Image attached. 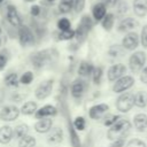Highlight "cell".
<instances>
[{
	"label": "cell",
	"mask_w": 147,
	"mask_h": 147,
	"mask_svg": "<svg viewBox=\"0 0 147 147\" xmlns=\"http://www.w3.org/2000/svg\"><path fill=\"white\" fill-rule=\"evenodd\" d=\"M130 127H131L130 122L127 119L121 117L114 125L110 126V129L108 130L107 136L110 140H117V139L125 138V136L130 131Z\"/></svg>",
	"instance_id": "cell-1"
},
{
	"label": "cell",
	"mask_w": 147,
	"mask_h": 147,
	"mask_svg": "<svg viewBox=\"0 0 147 147\" xmlns=\"http://www.w3.org/2000/svg\"><path fill=\"white\" fill-rule=\"evenodd\" d=\"M145 62H146V54L144 52H136L133 53L131 56H130V60H129V65H130V70L134 74L139 72L142 67L145 65Z\"/></svg>",
	"instance_id": "cell-2"
},
{
	"label": "cell",
	"mask_w": 147,
	"mask_h": 147,
	"mask_svg": "<svg viewBox=\"0 0 147 147\" xmlns=\"http://www.w3.org/2000/svg\"><path fill=\"white\" fill-rule=\"evenodd\" d=\"M134 105V94L126 92L122 95H119V98L116 101V107L119 111L122 113H126L129 111Z\"/></svg>",
	"instance_id": "cell-3"
},
{
	"label": "cell",
	"mask_w": 147,
	"mask_h": 147,
	"mask_svg": "<svg viewBox=\"0 0 147 147\" xmlns=\"http://www.w3.org/2000/svg\"><path fill=\"white\" fill-rule=\"evenodd\" d=\"M133 84H134L133 77H131V76H123V77H121L119 79L116 80V83L114 84L113 90H114V92L119 93V92L129 90Z\"/></svg>",
	"instance_id": "cell-4"
},
{
	"label": "cell",
	"mask_w": 147,
	"mask_h": 147,
	"mask_svg": "<svg viewBox=\"0 0 147 147\" xmlns=\"http://www.w3.org/2000/svg\"><path fill=\"white\" fill-rule=\"evenodd\" d=\"M138 45H139V36L136 32H129L127 34H125V37L122 40V46L127 51H132L137 48Z\"/></svg>",
	"instance_id": "cell-5"
},
{
	"label": "cell",
	"mask_w": 147,
	"mask_h": 147,
	"mask_svg": "<svg viewBox=\"0 0 147 147\" xmlns=\"http://www.w3.org/2000/svg\"><path fill=\"white\" fill-rule=\"evenodd\" d=\"M52 88H53V80L52 79H48V80H45L42 82L36 90V96L40 100L47 98L51 92H52Z\"/></svg>",
	"instance_id": "cell-6"
},
{
	"label": "cell",
	"mask_w": 147,
	"mask_h": 147,
	"mask_svg": "<svg viewBox=\"0 0 147 147\" xmlns=\"http://www.w3.org/2000/svg\"><path fill=\"white\" fill-rule=\"evenodd\" d=\"M20 110L15 106H6L2 108L0 113V118L2 121H14L18 117Z\"/></svg>",
	"instance_id": "cell-7"
},
{
	"label": "cell",
	"mask_w": 147,
	"mask_h": 147,
	"mask_svg": "<svg viewBox=\"0 0 147 147\" xmlns=\"http://www.w3.org/2000/svg\"><path fill=\"white\" fill-rule=\"evenodd\" d=\"M91 26H92V22H91L90 17L85 16V17L82 20V22H80V24H79V26H78V29H77V31H76L77 38H78L79 40L84 39L85 36L87 34V32L90 31Z\"/></svg>",
	"instance_id": "cell-8"
},
{
	"label": "cell",
	"mask_w": 147,
	"mask_h": 147,
	"mask_svg": "<svg viewBox=\"0 0 147 147\" xmlns=\"http://www.w3.org/2000/svg\"><path fill=\"white\" fill-rule=\"evenodd\" d=\"M51 60V55L48 54V51H42L32 56V63L34 64L36 68H41L46 63H48Z\"/></svg>",
	"instance_id": "cell-9"
},
{
	"label": "cell",
	"mask_w": 147,
	"mask_h": 147,
	"mask_svg": "<svg viewBox=\"0 0 147 147\" xmlns=\"http://www.w3.org/2000/svg\"><path fill=\"white\" fill-rule=\"evenodd\" d=\"M125 70L126 69H125V67L123 64H121V63L114 64L108 70V79L109 80H117V79H119L125 74Z\"/></svg>",
	"instance_id": "cell-10"
},
{
	"label": "cell",
	"mask_w": 147,
	"mask_h": 147,
	"mask_svg": "<svg viewBox=\"0 0 147 147\" xmlns=\"http://www.w3.org/2000/svg\"><path fill=\"white\" fill-rule=\"evenodd\" d=\"M108 110V105L106 103H100V105H95L90 109V117L93 119H99L101 116H103Z\"/></svg>",
	"instance_id": "cell-11"
},
{
	"label": "cell",
	"mask_w": 147,
	"mask_h": 147,
	"mask_svg": "<svg viewBox=\"0 0 147 147\" xmlns=\"http://www.w3.org/2000/svg\"><path fill=\"white\" fill-rule=\"evenodd\" d=\"M138 26V21L132 18V17H126L124 20L121 21V23L118 24V31L121 32H127L133 30L134 28Z\"/></svg>",
	"instance_id": "cell-12"
},
{
	"label": "cell",
	"mask_w": 147,
	"mask_h": 147,
	"mask_svg": "<svg viewBox=\"0 0 147 147\" xmlns=\"http://www.w3.org/2000/svg\"><path fill=\"white\" fill-rule=\"evenodd\" d=\"M133 11L139 17L146 16L147 15V0H133Z\"/></svg>",
	"instance_id": "cell-13"
},
{
	"label": "cell",
	"mask_w": 147,
	"mask_h": 147,
	"mask_svg": "<svg viewBox=\"0 0 147 147\" xmlns=\"http://www.w3.org/2000/svg\"><path fill=\"white\" fill-rule=\"evenodd\" d=\"M7 18L9 21V23L14 26H18L21 25V18H20V15L16 10V8L14 6H9L8 9H7Z\"/></svg>",
	"instance_id": "cell-14"
},
{
	"label": "cell",
	"mask_w": 147,
	"mask_h": 147,
	"mask_svg": "<svg viewBox=\"0 0 147 147\" xmlns=\"http://www.w3.org/2000/svg\"><path fill=\"white\" fill-rule=\"evenodd\" d=\"M92 14L95 21H102L103 17L107 15V8L103 3H96L92 8Z\"/></svg>",
	"instance_id": "cell-15"
},
{
	"label": "cell",
	"mask_w": 147,
	"mask_h": 147,
	"mask_svg": "<svg viewBox=\"0 0 147 147\" xmlns=\"http://www.w3.org/2000/svg\"><path fill=\"white\" fill-rule=\"evenodd\" d=\"M18 38H20V42L24 46V45H28L30 44L32 40H33V36L31 33V31L25 28V26H22L21 30H20V33H18Z\"/></svg>",
	"instance_id": "cell-16"
},
{
	"label": "cell",
	"mask_w": 147,
	"mask_h": 147,
	"mask_svg": "<svg viewBox=\"0 0 147 147\" xmlns=\"http://www.w3.org/2000/svg\"><path fill=\"white\" fill-rule=\"evenodd\" d=\"M51 127H52V119L47 117H45L44 119H40L34 124V129L39 133H46L47 131H49Z\"/></svg>",
	"instance_id": "cell-17"
},
{
	"label": "cell",
	"mask_w": 147,
	"mask_h": 147,
	"mask_svg": "<svg viewBox=\"0 0 147 147\" xmlns=\"http://www.w3.org/2000/svg\"><path fill=\"white\" fill-rule=\"evenodd\" d=\"M133 124L138 131H144L147 127V115L137 114L133 118Z\"/></svg>",
	"instance_id": "cell-18"
},
{
	"label": "cell",
	"mask_w": 147,
	"mask_h": 147,
	"mask_svg": "<svg viewBox=\"0 0 147 147\" xmlns=\"http://www.w3.org/2000/svg\"><path fill=\"white\" fill-rule=\"evenodd\" d=\"M13 137V129L10 126H2L0 127V142L8 144Z\"/></svg>",
	"instance_id": "cell-19"
},
{
	"label": "cell",
	"mask_w": 147,
	"mask_h": 147,
	"mask_svg": "<svg viewBox=\"0 0 147 147\" xmlns=\"http://www.w3.org/2000/svg\"><path fill=\"white\" fill-rule=\"evenodd\" d=\"M56 114V109L55 107L51 106V105H47V106H44L41 107L39 110H37V117H47V116H53Z\"/></svg>",
	"instance_id": "cell-20"
},
{
	"label": "cell",
	"mask_w": 147,
	"mask_h": 147,
	"mask_svg": "<svg viewBox=\"0 0 147 147\" xmlns=\"http://www.w3.org/2000/svg\"><path fill=\"white\" fill-rule=\"evenodd\" d=\"M134 105L139 108H144L147 105V93L145 91H139L134 94Z\"/></svg>",
	"instance_id": "cell-21"
},
{
	"label": "cell",
	"mask_w": 147,
	"mask_h": 147,
	"mask_svg": "<svg viewBox=\"0 0 147 147\" xmlns=\"http://www.w3.org/2000/svg\"><path fill=\"white\" fill-rule=\"evenodd\" d=\"M84 90H85V84L82 80H76L71 86V93L76 98L82 96L84 93Z\"/></svg>",
	"instance_id": "cell-22"
},
{
	"label": "cell",
	"mask_w": 147,
	"mask_h": 147,
	"mask_svg": "<svg viewBox=\"0 0 147 147\" xmlns=\"http://www.w3.org/2000/svg\"><path fill=\"white\" fill-rule=\"evenodd\" d=\"M62 138H63V133H62V130H61L60 127L54 129V130L48 134V141H49V142H53V144L61 142V141H62Z\"/></svg>",
	"instance_id": "cell-23"
},
{
	"label": "cell",
	"mask_w": 147,
	"mask_h": 147,
	"mask_svg": "<svg viewBox=\"0 0 147 147\" xmlns=\"http://www.w3.org/2000/svg\"><path fill=\"white\" fill-rule=\"evenodd\" d=\"M93 70H94V68H93V65L91 63H88V62H82L80 65H79V68H78V74L80 76L86 77V76H90L91 74H93Z\"/></svg>",
	"instance_id": "cell-24"
},
{
	"label": "cell",
	"mask_w": 147,
	"mask_h": 147,
	"mask_svg": "<svg viewBox=\"0 0 147 147\" xmlns=\"http://www.w3.org/2000/svg\"><path fill=\"white\" fill-rule=\"evenodd\" d=\"M36 110H37V103L33 102V101H28L26 103L23 105V107L21 109L22 114H24V115H31Z\"/></svg>",
	"instance_id": "cell-25"
},
{
	"label": "cell",
	"mask_w": 147,
	"mask_h": 147,
	"mask_svg": "<svg viewBox=\"0 0 147 147\" xmlns=\"http://www.w3.org/2000/svg\"><path fill=\"white\" fill-rule=\"evenodd\" d=\"M114 21H115L114 14H107V15L103 17V20H102V28H103L105 30H107V31L111 30V28H113V25H114Z\"/></svg>",
	"instance_id": "cell-26"
},
{
	"label": "cell",
	"mask_w": 147,
	"mask_h": 147,
	"mask_svg": "<svg viewBox=\"0 0 147 147\" xmlns=\"http://www.w3.org/2000/svg\"><path fill=\"white\" fill-rule=\"evenodd\" d=\"M74 7V0H61L59 3V10L61 13H68Z\"/></svg>",
	"instance_id": "cell-27"
},
{
	"label": "cell",
	"mask_w": 147,
	"mask_h": 147,
	"mask_svg": "<svg viewBox=\"0 0 147 147\" xmlns=\"http://www.w3.org/2000/svg\"><path fill=\"white\" fill-rule=\"evenodd\" d=\"M36 139L31 136H25L20 139V147H34Z\"/></svg>",
	"instance_id": "cell-28"
},
{
	"label": "cell",
	"mask_w": 147,
	"mask_h": 147,
	"mask_svg": "<svg viewBox=\"0 0 147 147\" xmlns=\"http://www.w3.org/2000/svg\"><path fill=\"white\" fill-rule=\"evenodd\" d=\"M124 54V47L119 45H114L109 48V55L113 57H119Z\"/></svg>",
	"instance_id": "cell-29"
},
{
	"label": "cell",
	"mask_w": 147,
	"mask_h": 147,
	"mask_svg": "<svg viewBox=\"0 0 147 147\" xmlns=\"http://www.w3.org/2000/svg\"><path fill=\"white\" fill-rule=\"evenodd\" d=\"M28 130H29L28 125H25V124H18L16 126V129H15V136L21 139V138L28 136Z\"/></svg>",
	"instance_id": "cell-30"
},
{
	"label": "cell",
	"mask_w": 147,
	"mask_h": 147,
	"mask_svg": "<svg viewBox=\"0 0 147 147\" xmlns=\"http://www.w3.org/2000/svg\"><path fill=\"white\" fill-rule=\"evenodd\" d=\"M76 36V31L69 29V30H65V31H62L59 36V38L61 40H69V39H72L74 37Z\"/></svg>",
	"instance_id": "cell-31"
},
{
	"label": "cell",
	"mask_w": 147,
	"mask_h": 147,
	"mask_svg": "<svg viewBox=\"0 0 147 147\" xmlns=\"http://www.w3.org/2000/svg\"><path fill=\"white\" fill-rule=\"evenodd\" d=\"M70 25H71V24H70V21H69L68 18H65V17L59 20V22H57V28H59L61 31L69 30V29H70Z\"/></svg>",
	"instance_id": "cell-32"
},
{
	"label": "cell",
	"mask_w": 147,
	"mask_h": 147,
	"mask_svg": "<svg viewBox=\"0 0 147 147\" xmlns=\"http://www.w3.org/2000/svg\"><path fill=\"white\" fill-rule=\"evenodd\" d=\"M5 82H6V84H7L8 86H16L17 83H18L17 75H16V74H9V75L6 77Z\"/></svg>",
	"instance_id": "cell-33"
},
{
	"label": "cell",
	"mask_w": 147,
	"mask_h": 147,
	"mask_svg": "<svg viewBox=\"0 0 147 147\" xmlns=\"http://www.w3.org/2000/svg\"><path fill=\"white\" fill-rule=\"evenodd\" d=\"M121 117L117 116V115H108L107 117H105V121H103V124L107 125V126H111L114 125Z\"/></svg>",
	"instance_id": "cell-34"
},
{
	"label": "cell",
	"mask_w": 147,
	"mask_h": 147,
	"mask_svg": "<svg viewBox=\"0 0 147 147\" xmlns=\"http://www.w3.org/2000/svg\"><path fill=\"white\" fill-rule=\"evenodd\" d=\"M92 77H93L94 83L95 84H99L100 80H101V77H102V69L101 68H94L93 74H92Z\"/></svg>",
	"instance_id": "cell-35"
},
{
	"label": "cell",
	"mask_w": 147,
	"mask_h": 147,
	"mask_svg": "<svg viewBox=\"0 0 147 147\" xmlns=\"http://www.w3.org/2000/svg\"><path fill=\"white\" fill-rule=\"evenodd\" d=\"M32 79H33L32 72L28 71V72H24V74L22 75V77L20 78V82H21L22 84H30V83L32 82Z\"/></svg>",
	"instance_id": "cell-36"
},
{
	"label": "cell",
	"mask_w": 147,
	"mask_h": 147,
	"mask_svg": "<svg viewBox=\"0 0 147 147\" xmlns=\"http://www.w3.org/2000/svg\"><path fill=\"white\" fill-rule=\"evenodd\" d=\"M74 125H75V127L77 129V130H84L85 129V125H86V122H85V119H84V117H77L76 119H75V122H74Z\"/></svg>",
	"instance_id": "cell-37"
},
{
	"label": "cell",
	"mask_w": 147,
	"mask_h": 147,
	"mask_svg": "<svg viewBox=\"0 0 147 147\" xmlns=\"http://www.w3.org/2000/svg\"><path fill=\"white\" fill-rule=\"evenodd\" d=\"M126 147H146V144L140 139H132L127 142Z\"/></svg>",
	"instance_id": "cell-38"
},
{
	"label": "cell",
	"mask_w": 147,
	"mask_h": 147,
	"mask_svg": "<svg viewBox=\"0 0 147 147\" xmlns=\"http://www.w3.org/2000/svg\"><path fill=\"white\" fill-rule=\"evenodd\" d=\"M141 44L144 47H147V24L141 30Z\"/></svg>",
	"instance_id": "cell-39"
},
{
	"label": "cell",
	"mask_w": 147,
	"mask_h": 147,
	"mask_svg": "<svg viewBox=\"0 0 147 147\" xmlns=\"http://www.w3.org/2000/svg\"><path fill=\"white\" fill-rule=\"evenodd\" d=\"M7 60H8V56H7L6 52H0V70H2L5 68Z\"/></svg>",
	"instance_id": "cell-40"
},
{
	"label": "cell",
	"mask_w": 147,
	"mask_h": 147,
	"mask_svg": "<svg viewBox=\"0 0 147 147\" xmlns=\"http://www.w3.org/2000/svg\"><path fill=\"white\" fill-rule=\"evenodd\" d=\"M124 139H125V138L114 140V142L110 145V147H123V146H124Z\"/></svg>",
	"instance_id": "cell-41"
},
{
	"label": "cell",
	"mask_w": 147,
	"mask_h": 147,
	"mask_svg": "<svg viewBox=\"0 0 147 147\" xmlns=\"http://www.w3.org/2000/svg\"><path fill=\"white\" fill-rule=\"evenodd\" d=\"M31 14H32L33 16H38V15L40 14V7H39L38 5H33V6L31 7Z\"/></svg>",
	"instance_id": "cell-42"
},
{
	"label": "cell",
	"mask_w": 147,
	"mask_h": 147,
	"mask_svg": "<svg viewBox=\"0 0 147 147\" xmlns=\"http://www.w3.org/2000/svg\"><path fill=\"white\" fill-rule=\"evenodd\" d=\"M140 80H141L142 83L147 84V67H146V68L142 70L141 75H140Z\"/></svg>",
	"instance_id": "cell-43"
},
{
	"label": "cell",
	"mask_w": 147,
	"mask_h": 147,
	"mask_svg": "<svg viewBox=\"0 0 147 147\" xmlns=\"http://www.w3.org/2000/svg\"><path fill=\"white\" fill-rule=\"evenodd\" d=\"M106 2L108 6H115V5H117L118 0H106Z\"/></svg>",
	"instance_id": "cell-44"
},
{
	"label": "cell",
	"mask_w": 147,
	"mask_h": 147,
	"mask_svg": "<svg viewBox=\"0 0 147 147\" xmlns=\"http://www.w3.org/2000/svg\"><path fill=\"white\" fill-rule=\"evenodd\" d=\"M25 1H28V2H31V1H34V0H25Z\"/></svg>",
	"instance_id": "cell-45"
},
{
	"label": "cell",
	"mask_w": 147,
	"mask_h": 147,
	"mask_svg": "<svg viewBox=\"0 0 147 147\" xmlns=\"http://www.w3.org/2000/svg\"><path fill=\"white\" fill-rule=\"evenodd\" d=\"M47 1H51L52 2V1H55V0H47Z\"/></svg>",
	"instance_id": "cell-46"
},
{
	"label": "cell",
	"mask_w": 147,
	"mask_h": 147,
	"mask_svg": "<svg viewBox=\"0 0 147 147\" xmlns=\"http://www.w3.org/2000/svg\"><path fill=\"white\" fill-rule=\"evenodd\" d=\"M2 1H3V0H0V3H1V2H2Z\"/></svg>",
	"instance_id": "cell-47"
},
{
	"label": "cell",
	"mask_w": 147,
	"mask_h": 147,
	"mask_svg": "<svg viewBox=\"0 0 147 147\" xmlns=\"http://www.w3.org/2000/svg\"><path fill=\"white\" fill-rule=\"evenodd\" d=\"M0 32H1V28H0Z\"/></svg>",
	"instance_id": "cell-48"
},
{
	"label": "cell",
	"mask_w": 147,
	"mask_h": 147,
	"mask_svg": "<svg viewBox=\"0 0 147 147\" xmlns=\"http://www.w3.org/2000/svg\"><path fill=\"white\" fill-rule=\"evenodd\" d=\"M0 42H1V39H0Z\"/></svg>",
	"instance_id": "cell-49"
}]
</instances>
